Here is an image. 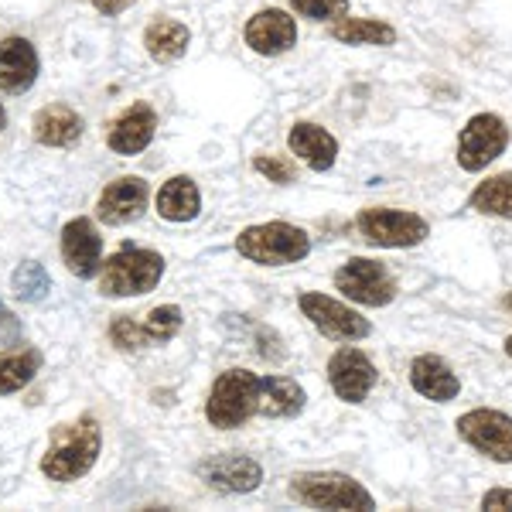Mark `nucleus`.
<instances>
[{"mask_svg":"<svg viewBox=\"0 0 512 512\" xmlns=\"http://www.w3.org/2000/svg\"><path fill=\"white\" fill-rule=\"evenodd\" d=\"M236 250L260 267H287V263H301L311 253V239L291 222H263V226H250L236 236Z\"/></svg>","mask_w":512,"mask_h":512,"instance_id":"obj_4","label":"nucleus"},{"mask_svg":"<svg viewBox=\"0 0 512 512\" xmlns=\"http://www.w3.org/2000/svg\"><path fill=\"white\" fill-rule=\"evenodd\" d=\"M62 260L76 277L89 280L103 263V236L89 219H72L62 229Z\"/></svg>","mask_w":512,"mask_h":512,"instance_id":"obj_15","label":"nucleus"},{"mask_svg":"<svg viewBox=\"0 0 512 512\" xmlns=\"http://www.w3.org/2000/svg\"><path fill=\"white\" fill-rule=\"evenodd\" d=\"M291 499L301 502L308 509H355V512H369L376 509L373 492L362 482H355L352 475L342 472H304L291 478Z\"/></svg>","mask_w":512,"mask_h":512,"instance_id":"obj_2","label":"nucleus"},{"mask_svg":"<svg viewBox=\"0 0 512 512\" xmlns=\"http://www.w3.org/2000/svg\"><path fill=\"white\" fill-rule=\"evenodd\" d=\"M38 369H41V352H35V349L0 355V393L24 390V386L35 379Z\"/></svg>","mask_w":512,"mask_h":512,"instance_id":"obj_26","label":"nucleus"},{"mask_svg":"<svg viewBox=\"0 0 512 512\" xmlns=\"http://www.w3.org/2000/svg\"><path fill=\"white\" fill-rule=\"evenodd\" d=\"M147 202H151V188H147L144 178H117L103 188L96 202V212L106 226H127V222H137L144 216Z\"/></svg>","mask_w":512,"mask_h":512,"instance_id":"obj_13","label":"nucleus"},{"mask_svg":"<svg viewBox=\"0 0 512 512\" xmlns=\"http://www.w3.org/2000/svg\"><path fill=\"white\" fill-rule=\"evenodd\" d=\"M332 38L342 45H396V28L376 18H342L332 24Z\"/></svg>","mask_w":512,"mask_h":512,"instance_id":"obj_24","label":"nucleus"},{"mask_svg":"<svg viewBox=\"0 0 512 512\" xmlns=\"http://www.w3.org/2000/svg\"><path fill=\"white\" fill-rule=\"evenodd\" d=\"M164 256L140 246H123L103 263L99 274V294L103 297H140L161 284Z\"/></svg>","mask_w":512,"mask_h":512,"instance_id":"obj_5","label":"nucleus"},{"mask_svg":"<svg viewBox=\"0 0 512 512\" xmlns=\"http://www.w3.org/2000/svg\"><path fill=\"white\" fill-rule=\"evenodd\" d=\"M188 41H192V31L175 18H158V21L147 24V31H144L147 55H151L154 62H164V65L178 62L181 55L188 52Z\"/></svg>","mask_w":512,"mask_h":512,"instance_id":"obj_22","label":"nucleus"},{"mask_svg":"<svg viewBox=\"0 0 512 512\" xmlns=\"http://www.w3.org/2000/svg\"><path fill=\"white\" fill-rule=\"evenodd\" d=\"M287 147L311 171H328L338 158V140L318 123H294L291 134H287Z\"/></svg>","mask_w":512,"mask_h":512,"instance_id":"obj_19","label":"nucleus"},{"mask_svg":"<svg viewBox=\"0 0 512 512\" xmlns=\"http://www.w3.org/2000/svg\"><path fill=\"white\" fill-rule=\"evenodd\" d=\"M154 130H158V113L151 110V106H130L123 117L113 123L110 137H106V144H110L113 154H123V158H134V154L147 151L154 140Z\"/></svg>","mask_w":512,"mask_h":512,"instance_id":"obj_17","label":"nucleus"},{"mask_svg":"<svg viewBox=\"0 0 512 512\" xmlns=\"http://www.w3.org/2000/svg\"><path fill=\"white\" fill-rule=\"evenodd\" d=\"M297 304H301L304 318H308L321 335L335 338V342H359V338L373 335V325H369L359 311H352L349 304L335 301V297H328V294L308 291V294H301Z\"/></svg>","mask_w":512,"mask_h":512,"instance_id":"obj_9","label":"nucleus"},{"mask_svg":"<svg viewBox=\"0 0 512 512\" xmlns=\"http://www.w3.org/2000/svg\"><path fill=\"white\" fill-rule=\"evenodd\" d=\"M18 335H21L18 318L7 315V311L0 308V345H14V342H18Z\"/></svg>","mask_w":512,"mask_h":512,"instance_id":"obj_32","label":"nucleus"},{"mask_svg":"<svg viewBox=\"0 0 512 512\" xmlns=\"http://www.w3.org/2000/svg\"><path fill=\"white\" fill-rule=\"evenodd\" d=\"M243 38L256 55H284V52H291L297 41V24L291 14L280 11V7H267V11L253 14V18L246 21Z\"/></svg>","mask_w":512,"mask_h":512,"instance_id":"obj_14","label":"nucleus"},{"mask_svg":"<svg viewBox=\"0 0 512 512\" xmlns=\"http://www.w3.org/2000/svg\"><path fill=\"white\" fill-rule=\"evenodd\" d=\"M253 414H260V376L250 369H226L205 400V417L219 431H236Z\"/></svg>","mask_w":512,"mask_h":512,"instance_id":"obj_3","label":"nucleus"},{"mask_svg":"<svg viewBox=\"0 0 512 512\" xmlns=\"http://www.w3.org/2000/svg\"><path fill=\"white\" fill-rule=\"evenodd\" d=\"M11 287H14V294H18L21 301L35 304V301H45V297H48V287H52V277H48V270L41 267V263L28 260V263H21V267L14 270Z\"/></svg>","mask_w":512,"mask_h":512,"instance_id":"obj_27","label":"nucleus"},{"mask_svg":"<svg viewBox=\"0 0 512 512\" xmlns=\"http://www.w3.org/2000/svg\"><path fill=\"white\" fill-rule=\"evenodd\" d=\"M31 130H35L38 144L45 147H72L82 137V117L69 106H45V110H38Z\"/></svg>","mask_w":512,"mask_h":512,"instance_id":"obj_21","label":"nucleus"},{"mask_svg":"<svg viewBox=\"0 0 512 512\" xmlns=\"http://www.w3.org/2000/svg\"><path fill=\"white\" fill-rule=\"evenodd\" d=\"M308 403V393H304L301 383L287 376H260V414L263 417H297Z\"/></svg>","mask_w":512,"mask_h":512,"instance_id":"obj_20","label":"nucleus"},{"mask_svg":"<svg viewBox=\"0 0 512 512\" xmlns=\"http://www.w3.org/2000/svg\"><path fill=\"white\" fill-rule=\"evenodd\" d=\"M99 448H103V431L93 417H79L72 424L55 427L48 451L41 458V472L52 482H76L96 465Z\"/></svg>","mask_w":512,"mask_h":512,"instance_id":"obj_1","label":"nucleus"},{"mask_svg":"<svg viewBox=\"0 0 512 512\" xmlns=\"http://www.w3.org/2000/svg\"><path fill=\"white\" fill-rule=\"evenodd\" d=\"M410 386L434 403H448L461 393V379L451 373V366L441 355H417L410 362Z\"/></svg>","mask_w":512,"mask_h":512,"instance_id":"obj_18","label":"nucleus"},{"mask_svg":"<svg viewBox=\"0 0 512 512\" xmlns=\"http://www.w3.org/2000/svg\"><path fill=\"white\" fill-rule=\"evenodd\" d=\"M181 321H185V315H181L178 304H161V308H154L151 315H147L144 332L151 342H171V338L181 332Z\"/></svg>","mask_w":512,"mask_h":512,"instance_id":"obj_28","label":"nucleus"},{"mask_svg":"<svg viewBox=\"0 0 512 512\" xmlns=\"http://www.w3.org/2000/svg\"><path fill=\"white\" fill-rule=\"evenodd\" d=\"M335 291H342L355 304H366V308H386L396 297V280L379 260L355 256L335 270Z\"/></svg>","mask_w":512,"mask_h":512,"instance_id":"obj_7","label":"nucleus"},{"mask_svg":"<svg viewBox=\"0 0 512 512\" xmlns=\"http://www.w3.org/2000/svg\"><path fill=\"white\" fill-rule=\"evenodd\" d=\"M472 209L482 212V216H495V219H512V171H502V175L485 178L482 185L472 192Z\"/></svg>","mask_w":512,"mask_h":512,"instance_id":"obj_25","label":"nucleus"},{"mask_svg":"<svg viewBox=\"0 0 512 512\" xmlns=\"http://www.w3.org/2000/svg\"><path fill=\"white\" fill-rule=\"evenodd\" d=\"M499 304H502V308H506L509 315H512V291H509V294H502V301H499Z\"/></svg>","mask_w":512,"mask_h":512,"instance_id":"obj_35","label":"nucleus"},{"mask_svg":"<svg viewBox=\"0 0 512 512\" xmlns=\"http://www.w3.org/2000/svg\"><path fill=\"white\" fill-rule=\"evenodd\" d=\"M482 509H492V512L512 509V492H509V489H492V492H485V495H482Z\"/></svg>","mask_w":512,"mask_h":512,"instance_id":"obj_33","label":"nucleus"},{"mask_svg":"<svg viewBox=\"0 0 512 512\" xmlns=\"http://www.w3.org/2000/svg\"><path fill=\"white\" fill-rule=\"evenodd\" d=\"M38 79V52L28 38H7L0 45V89L21 96Z\"/></svg>","mask_w":512,"mask_h":512,"instance_id":"obj_16","label":"nucleus"},{"mask_svg":"<svg viewBox=\"0 0 512 512\" xmlns=\"http://www.w3.org/2000/svg\"><path fill=\"white\" fill-rule=\"evenodd\" d=\"M291 7L301 18L311 21H342L349 18V0H291Z\"/></svg>","mask_w":512,"mask_h":512,"instance_id":"obj_29","label":"nucleus"},{"mask_svg":"<svg viewBox=\"0 0 512 512\" xmlns=\"http://www.w3.org/2000/svg\"><path fill=\"white\" fill-rule=\"evenodd\" d=\"M195 475L202 478L209 489L226 492V495H246L260 489L263 468L260 461L246 458V454H212V458L198 461Z\"/></svg>","mask_w":512,"mask_h":512,"instance_id":"obj_11","label":"nucleus"},{"mask_svg":"<svg viewBox=\"0 0 512 512\" xmlns=\"http://www.w3.org/2000/svg\"><path fill=\"white\" fill-rule=\"evenodd\" d=\"M328 383L338 400L345 403H362L369 400L376 386V366L366 352L359 349H338L328 362Z\"/></svg>","mask_w":512,"mask_h":512,"instance_id":"obj_12","label":"nucleus"},{"mask_svg":"<svg viewBox=\"0 0 512 512\" xmlns=\"http://www.w3.org/2000/svg\"><path fill=\"white\" fill-rule=\"evenodd\" d=\"M202 212V195L192 178L178 175L171 181H164V188L158 192V216L168 222H192Z\"/></svg>","mask_w":512,"mask_h":512,"instance_id":"obj_23","label":"nucleus"},{"mask_svg":"<svg viewBox=\"0 0 512 512\" xmlns=\"http://www.w3.org/2000/svg\"><path fill=\"white\" fill-rule=\"evenodd\" d=\"M458 434L485 458L512 465V417L502 410H468L458 417Z\"/></svg>","mask_w":512,"mask_h":512,"instance_id":"obj_10","label":"nucleus"},{"mask_svg":"<svg viewBox=\"0 0 512 512\" xmlns=\"http://www.w3.org/2000/svg\"><path fill=\"white\" fill-rule=\"evenodd\" d=\"M253 168L260 171L267 181H274V185H291L297 181V171H294V161L291 158H280V154H267V158H253Z\"/></svg>","mask_w":512,"mask_h":512,"instance_id":"obj_31","label":"nucleus"},{"mask_svg":"<svg viewBox=\"0 0 512 512\" xmlns=\"http://www.w3.org/2000/svg\"><path fill=\"white\" fill-rule=\"evenodd\" d=\"M110 338H113V345H117L120 352H137V349H144V345H151V338H147L144 325H134L130 318H117V321H113Z\"/></svg>","mask_w":512,"mask_h":512,"instance_id":"obj_30","label":"nucleus"},{"mask_svg":"<svg viewBox=\"0 0 512 512\" xmlns=\"http://www.w3.org/2000/svg\"><path fill=\"white\" fill-rule=\"evenodd\" d=\"M7 127V110H4V103H0V130Z\"/></svg>","mask_w":512,"mask_h":512,"instance_id":"obj_36","label":"nucleus"},{"mask_svg":"<svg viewBox=\"0 0 512 512\" xmlns=\"http://www.w3.org/2000/svg\"><path fill=\"white\" fill-rule=\"evenodd\" d=\"M93 7L99 14H106V18H117L130 7V0H93Z\"/></svg>","mask_w":512,"mask_h":512,"instance_id":"obj_34","label":"nucleus"},{"mask_svg":"<svg viewBox=\"0 0 512 512\" xmlns=\"http://www.w3.org/2000/svg\"><path fill=\"white\" fill-rule=\"evenodd\" d=\"M359 233L373 246H386V250H407V246H420L431 236L427 219H420L417 212L403 209H362L355 219Z\"/></svg>","mask_w":512,"mask_h":512,"instance_id":"obj_6","label":"nucleus"},{"mask_svg":"<svg viewBox=\"0 0 512 512\" xmlns=\"http://www.w3.org/2000/svg\"><path fill=\"white\" fill-rule=\"evenodd\" d=\"M506 147H509L506 120L495 117V113H478V117L465 123V130L458 137V164L475 175V171L489 168L499 154H506Z\"/></svg>","mask_w":512,"mask_h":512,"instance_id":"obj_8","label":"nucleus"},{"mask_svg":"<svg viewBox=\"0 0 512 512\" xmlns=\"http://www.w3.org/2000/svg\"><path fill=\"white\" fill-rule=\"evenodd\" d=\"M506 355H509V359H512V335L506 338Z\"/></svg>","mask_w":512,"mask_h":512,"instance_id":"obj_37","label":"nucleus"}]
</instances>
